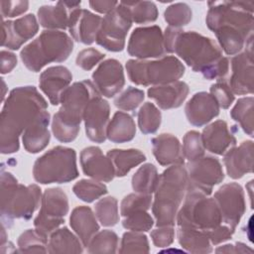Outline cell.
Here are the masks:
<instances>
[{"instance_id":"6da1fadb","label":"cell","mask_w":254,"mask_h":254,"mask_svg":"<svg viewBox=\"0 0 254 254\" xmlns=\"http://www.w3.org/2000/svg\"><path fill=\"white\" fill-rule=\"evenodd\" d=\"M164 46L167 53H175L206 79L222 80L228 73V59L222 56L220 47L208 37L169 26L164 33Z\"/></svg>"},{"instance_id":"7a4b0ae2","label":"cell","mask_w":254,"mask_h":254,"mask_svg":"<svg viewBox=\"0 0 254 254\" xmlns=\"http://www.w3.org/2000/svg\"><path fill=\"white\" fill-rule=\"evenodd\" d=\"M206 25L227 55L238 54L253 37V8L249 1L208 2Z\"/></svg>"},{"instance_id":"3957f363","label":"cell","mask_w":254,"mask_h":254,"mask_svg":"<svg viewBox=\"0 0 254 254\" xmlns=\"http://www.w3.org/2000/svg\"><path fill=\"white\" fill-rule=\"evenodd\" d=\"M47 107L46 99L35 86H20L11 90L0 116L2 154H12L19 150L20 135Z\"/></svg>"},{"instance_id":"277c9868","label":"cell","mask_w":254,"mask_h":254,"mask_svg":"<svg viewBox=\"0 0 254 254\" xmlns=\"http://www.w3.org/2000/svg\"><path fill=\"white\" fill-rule=\"evenodd\" d=\"M100 95L90 80L74 82L62 93L60 110L54 115L52 131L57 140L64 143L73 141L83 119L84 110L89 101Z\"/></svg>"},{"instance_id":"5b68a950","label":"cell","mask_w":254,"mask_h":254,"mask_svg":"<svg viewBox=\"0 0 254 254\" xmlns=\"http://www.w3.org/2000/svg\"><path fill=\"white\" fill-rule=\"evenodd\" d=\"M188 187V172L182 164L172 165L159 176L152 205L157 226H173L175 224Z\"/></svg>"},{"instance_id":"8992f818","label":"cell","mask_w":254,"mask_h":254,"mask_svg":"<svg viewBox=\"0 0 254 254\" xmlns=\"http://www.w3.org/2000/svg\"><path fill=\"white\" fill-rule=\"evenodd\" d=\"M41 201V189L37 185H20L11 173L2 172L1 219L3 225H12L15 218L30 219Z\"/></svg>"},{"instance_id":"52a82bcc","label":"cell","mask_w":254,"mask_h":254,"mask_svg":"<svg viewBox=\"0 0 254 254\" xmlns=\"http://www.w3.org/2000/svg\"><path fill=\"white\" fill-rule=\"evenodd\" d=\"M73 49L71 38L62 31L47 30L23 48L20 58L31 71H40L50 63L65 61Z\"/></svg>"},{"instance_id":"ba28073f","label":"cell","mask_w":254,"mask_h":254,"mask_svg":"<svg viewBox=\"0 0 254 254\" xmlns=\"http://www.w3.org/2000/svg\"><path fill=\"white\" fill-rule=\"evenodd\" d=\"M178 226L208 232L222 222L221 213L213 197L201 190L188 187L183 206L178 211Z\"/></svg>"},{"instance_id":"9c48e42d","label":"cell","mask_w":254,"mask_h":254,"mask_svg":"<svg viewBox=\"0 0 254 254\" xmlns=\"http://www.w3.org/2000/svg\"><path fill=\"white\" fill-rule=\"evenodd\" d=\"M129 79L137 85H162L177 81L185 73V65L176 57L156 61L129 60L126 63Z\"/></svg>"},{"instance_id":"30bf717a","label":"cell","mask_w":254,"mask_h":254,"mask_svg":"<svg viewBox=\"0 0 254 254\" xmlns=\"http://www.w3.org/2000/svg\"><path fill=\"white\" fill-rule=\"evenodd\" d=\"M34 179L40 184L68 183L78 177L76 153L73 149L57 146L38 158L33 168Z\"/></svg>"},{"instance_id":"8fae6325","label":"cell","mask_w":254,"mask_h":254,"mask_svg":"<svg viewBox=\"0 0 254 254\" xmlns=\"http://www.w3.org/2000/svg\"><path fill=\"white\" fill-rule=\"evenodd\" d=\"M68 212V200L65 192L60 188L45 190L42 196L41 209L34 220L35 229L47 240L50 235L64 222Z\"/></svg>"},{"instance_id":"7c38bea8","label":"cell","mask_w":254,"mask_h":254,"mask_svg":"<svg viewBox=\"0 0 254 254\" xmlns=\"http://www.w3.org/2000/svg\"><path fill=\"white\" fill-rule=\"evenodd\" d=\"M132 23L127 8L119 2L113 11L102 18L95 42L110 52H121Z\"/></svg>"},{"instance_id":"4fadbf2b","label":"cell","mask_w":254,"mask_h":254,"mask_svg":"<svg viewBox=\"0 0 254 254\" xmlns=\"http://www.w3.org/2000/svg\"><path fill=\"white\" fill-rule=\"evenodd\" d=\"M189 186L195 188L206 194L212 192V188L224 179L223 170L217 158L202 156L187 165Z\"/></svg>"},{"instance_id":"5bb4252c","label":"cell","mask_w":254,"mask_h":254,"mask_svg":"<svg viewBox=\"0 0 254 254\" xmlns=\"http://www.w3.org/2000/svg\"><path fill=\"white\" fill-rule=\"evenodd\" d=\"M127 51L138 60L162 58L166 51L161 28L156 25L136 28L130 36Z\"/></svg>"},{"instance_id":"9a60e30c","label":"cell","mask_w":254,"mask_h":254,"mask_svg":"<svg viewBox=\"0 0 254 254\" xmlns=\"http://www.w3.org/2000/svg\"><path fill=\"white\" fill-rule=\"evenodd\" d=\"M213 198L220 210L222 221L235 229L246 208L242 187L236 183L223 185L214 193Z\"/></svg>"},{"instance_id":"2e32d148","label":"cell","mask_w":254,"mask_h":254,"mask_svg":"<svg viewBox=\"0 0 254 254\" xmlns=\"http://www.w3.org/2000/svg\"><path fill=\"white\" fill-rule=\"evenodd\" d=\"M246 50L231 60V76L229 87L235 94H248L253 92V37L245 45Z\"/></svg>"},{"instance_id":"e0dca14e","label":"cell","mask_w":254,"mask_h":254,"mask_svg":"<svg viewBox=\"0 0 254 254\" xmlns=\"http://www.w3.org/2000/svg\"><path fill=\"white\" fill-rule=\"evenodd\" d=\"M109 113V104L100 95L89 101L83 113V120L86 136L90 141L103 143L106 140Z\"/></svg>"},{"instance_id":"ac0fdd59","label":"cell","mask_w":254,"mask_h":254,"mask_svg":"<svg viewBox=\"0 0 254 254\" xmlns=\"http://www.w3.org/2000/svg\"><path fill=\"white\" fill-rule=\"evenodd\" d=\"M92 80L100 95L113 97L125 84L123 67L117 60H106L92 73Z\"/></svg>"},{"instance_id":"d6986e66","label":"cell","mask_w":254,"mask_h":254,"mask_svg":"<svg viewBox=\"0 0 254 254\" xmlns=\"http://www.w3.org/2000/svg\"><path fill=\"white\" fill-rule=\"evenodd\" d=\"M39 30V24L34 14H28L15 21L2 22V47L18 50Z\"/></svg>"},{"instance_id":"ffe728a7","label":"cell","mask_w":254,"mask_h":254,"mask_svg":"<svg viewBox=\"0 0 254 254\" xmlns=\"http://www.w3.org/2000/svg\"><path fill=\"white\" fill-rule=\"evenodd\" d=\"M80 165L84 175L99 181L108 183L115 177V170L111 160L104 156L101 149L90 146L80 153Z\"/></svg>"},{"instance_id":"44dd1931","label":"cell","mask_w":254,"mask_h":254,"mask_svg":"<svg viewBox=\"0 0 254 254\" xmlns=\"http://www.w3.org/2000/svg\"><path fill=\"white\" fill-rule=\"evenodd\" d=\"M101 20L98 15L86 9L76 8L70 12L68 30L71 37L82 44H92L100 29Z\"/></svg>"},{"instance_id":"7402d4cb","label":"cell","mask_w":254,"mask_h":254,"mask_svg":"<svg viewBox=\"0 0 254 254\" xmlns=\"http://www.w3.org/2000/svg\"><path fill=\"white\" fill-rule=\"evenodd\" d=\"M185 111L188 121L193 126L200 127L219 114V105L210 93L201 91L188 101Z\"/></svg>"},{"instance_id":"603a6c76","label":"cell","mask_w":254,"mask_h":254,"mask_svg":"<svg viewBox=\"0 0 254 254\" xmlns=\"http://www.w3.org/2000/svg\"><path fill=\"white\" fill-rule=\"evenodd\" d=\"M72 79V75L68 68L63 65L48 67L43 71L39 78L41 90L48 96L53 105H58L61 100L62 93L68 87Z\"/></svg>"},{"instance_id":"cb8c5ba5","label":"cell","mask_w":254,"mask_h":254,"mask_svg":"<svg viewBox=\"0 0 254 254\" xmlns=\"http://www.w3.org/2000/svg\"><path fill=\"white\" fill-rule=\"evenodd\" d=\"M227 175L232 179H240L253 172V142L244 141L238 147L230 148L223 158Z\"/></svg>"},{"instance_id":"d4e9b609","label":"cell","mask_w":254,"mask_h":254,"mask_svg":"<svg viewBox=\"0 0 254 254\" xmlns=\"http://www.w3.org/2000/svg\"><path fill=\"white\" fill-rule=\"evenodd\" d=\"M200 136L204 149L217 155H224L236 145L234 135L223 120H217L206 126Z\"/></svg>"},{"instance_id":"484cf974","label":"cell","mask_w":254,"mask_h":254,"mask_svg":"<svg viewBox=\"0 0 254 254\" xmlns=\"http://www.w3.org/2000/svg\"><path fill=\"white\" fill-rule=\"evenodd\" d=\"M80 2L59 1L56 5H44L38 10V18L42 27L64 30L68 27L70 12L79 8Z\"/></svg>"},{"instance_id":"4316f807","label":"cell","mask_w":254,"mask_h":254,"mask_svg":"<svg viewBox=\"0 0 254 254\" xmlns=\"http://www.w3.org/2000/svg\"><path fill=\"white\" fill-rule=\"evenodd\" d=\"M148 96L154 99L162 109L180 107L189 94V85L177 80L172 83L155 85L148 89Z\"/></svg>"},{"instance_id":"83f0119b","label":"cell","mask_w":254,"mask_h":254,"mask_svg":"<svg viewBox=\"0 0 254 254\" xmlns=\"http://www.w3.org/2000/svg\"><path fill=\"white\" fill-rule=\"evenodd\" d=\"M49 123L50 113L47 110H44L26 128L23 133L22 141L27 152L35 154L47 147L51 137L48 129Z\"/></svg>"},{"instance_id":"f1b7e54d","label":"cell","mask_w":254,"mask_h":254,"mask_svg":"<svg viewBox=\"0 0 254 254\" xmlns=\"http://www.w3.org/2000/svg\"><path fill=\"white\" fill-rule=\"evenodd\" d=\"M153 154L162 166L184 165L182 145L177 137L172 134H161L152 139Z\"/></svg>"},{"instance_id":"f546056e","label":"cell","mask_w":254,"mask_h":254,"mask_svg":"<svg viewBox=\"0 0 254 254\" xmlns=\"http://www.w3.org/2000/svg\"><path fill=\"white\" fill-rule=\"evenodd\" d=\"M69 223L84 247H88L90 240L99 230L94 213L90 207L84 205L77 206L72 210Z\"/></svg>"},{"instance_id":"4dcf8cb0","label":"cell","mask_w":254,"mask_h":254,"mask_svg":"<svg viewBox=\"0 0 254 254\" xmlns=\"http://www.w3.org/2000/svg\"><path fill=\"white\" fill-rule=\"evenodd\" d=\"M135 134L136 126L132 116L123 111H117L113 115L106 130V137L113 143L131 141Z\"/></svg>"},{"instance_id":"1f68e13d","label":"cell","mask_w":254,"mask_h":254,"mask_svg":"<svg viewBox=\"0 0 254 254\" xmlns=\"http://www.w3.org/2000/svg\"><path fill=\"white\" fill-rule=\"evenodd\" d=\"M82 251L81 241L67 227L55 230L49 237L48 252L50 253H81Z\"/></svg>"},{"instance_id":"d6a6232c","label":"cell","mask_w":254,"mask_h":254,"mask_svg":"<svg viewBox=\"0 0 254 254\" xmlns=\"http://www.w3.org/2000/svg\"><path fill=\"white\" fill-rule=\"evenodd\" d=\"M178 240L180 245L190 253H209L212 251L207 233L198 229L179 226Z\"/></svg>"},{"instance_id":"836d02e7","label":"cell","mask_w":254,"mask_h":254,"mask_svg":"<svg viewBox=\"0 0 254 254\" xmlns=\"http://www.w3.org/2000/svg\"><path fill=\"white\" fill-rule=\"evenodd\" d=\"M106 156L111 160L114 166L116 177L126 176L131 169L146 160V156L140 150L136 149H113L108 151Z\"/></svg>"},{"instance_id":"e575fe53","label":"cell","mask_w":254,"mask_h":254,"mask_svg":"<svg viewBox=\"0 0 254 254\" xmlns=\"http://www.w3.org/2000/svg\"><path fill=\"white\" fill-rule=\"evenodd\" d=\"M159 175L153 164H145L140 167L132 178V188L135 192L152 194L157 187Z\"/></svg>"},{"instance_id":"d590c367","label":"cell","mask_w":254,"mask_h":254,"mask_svg":"<svg viewBox=\"0 0 254 254\" xmlns=\"http://www.w3.org/2000/svg\"><path fill=\"white\" fill-rule=\"evenodd\" d=\"M127 8L132 22L137 24L151 23L158 18V9L154 2L151 1H121Z\"/></svg>"},{"instance_id":"8d00e7d4","label":"cell","mask_w":254,"mask_h":254,"mask_svg":"<svg viewBox=\"0 0 254 254\" xmlns=\"http://www.w3.org/2000/svg\"><path fill=\"white\" fill-rule=\"evenodd\" d=\"M253 103L254 99L252 96L240 98L230 111L231 117L251 137L253 136Z\"/></svg>"},{"instance_id":"74e56055","label":"cell","mask_w":254,"mask_h":254,"mask_svg":"<svg viewBox=\"0 0 254 254\" xmlns=\"http://www.w3.org/2000/svg\"><path fill=\"white\" fill-rule=\"evenodd\" d=\"M161 112L154 103H144L138 112V125L144 134L155 133L161 125Z\"/></svg>"},{"instance_id":"f35d334b","label":"cell","mask_w":254,"mask_h":254,"mask_svg":"<svg viewBox=\"0 0 254 254\" xmlns=\"http://www.w3.org/2000/svg\"><path fill=\"white\" fill-rule=\"evenodd\" d=\"M95 216L103 226H114L119 220L117 199L106 196L99 199L95 205Z\"/></svg>"},{"instance_id":"ab89813d","label":"cell","mask_w":254,"mask_h":254,"mask_svg":"<svg viewBox=\"0 0 254 254\" xmlns=\"http://www.w3.org/2000/svg\"><path fill=\"white\" fill-rule=\"evenodd\" d=\"M72 190L78 198L85 202H92L107 193L106 186L95 180H80L73 186Z\"/></svg>"},{"instance_id":"60d3db41","label":"cell","mask_w":254,"mask_h":254,"mask_svg":"<svg viewBox=\"0 0 254 254\" xmlns=\"http://www.w3.org/2000/svg\"><path fill=\"white\" fill-rule=\"evenodd\" d=\"M48 240L36 229H28L18 238L19 252L21 253H45L48 252Z\"/></svg>"},{"instance_id":"b9f144b4","label":"cell","mask_w":254,"mask_h":254,"mask_svg":"<svg viewBox=\"0 0 254 254\" xmlns=\"http://www.w3.org/2000/svg\"><path fill=\"white\" fill-rule=\"evenodd\" d=\"M118 246V236L114 231L97 232L88 244L89 253H115Z\"/></svg>"},{"instance_id":"7bdbcfd3","label":"cell","mask_w":254,"mask_h":254,"mask_svg":"<svg viewBox=\"0 0 254 254\" xmlns=\"http://www.w3.org/2000/svg\"><path fill=\"white\" fill-rule=\"evenodd\" d=\"M191 9L186 3H174L170 5L164 13L165 21L170 27L181 28L188 25L191 20Z\"/></svg>"},{"instance_id":"ee69618b","label":"cell","mask_w":254,"mask_h":254,"mask_svg":"<svg viewBox=\"0 0 254 254\" xmlns=\"http://www.w3.org/2000/svg\"><path fill=\"white\" fill-rule=\"evenodd\" d=\"M150 251L147 236L138 231L125 232L122 236L120 253H148Z\"/></svg>"},{"instance_id":"f6af8a7d","label":"cell","mask_w":254,"mask_h":254,"mask_svg":"<svg viewBox=\"0 0 254 254\" xmlns=\"http://www.w3.org/2000/svg\"><path fill=\"white\" fill-rule=\"evenodd\" d=\"M152 194L144 193H130L126 195L121 201L120 213L123 217L126 215L138 211V210H148L151 207Z\"/></svg>"},{"instance_id":"bcb514c9","label":"cell","mask_w":254,"mask_h":254,"mask_svg":"<svg viewBox=\"0 0 254 254\" xmlns=\"http://www.w3.org/2000/svg\"><path fill=\"white\" fill-rule=\"evenodd\" d=\"M182 149L184 157L188 159L189 162L202 157L204 155V147L200 134L194 130L187 132L184 136Z\"/></svg>"},{"instance_id":"7dc6e473","label":"cell","mask_w":254,"mask_h":254,"mask_svg":"<svg viewBox=\"0 0 254 254\" xmlns=\"http://www.w3.org/2000/svg\"><path fill=\"white\" fill-rule=\"evenodd\" d=\"M144 97L145 94L143 90L129 86L114 99V105L121 110L132 111L140 105Z\"/></svg>"},{"instance_id":"c3c4849f","label":"cell","mask_w":254,"mask_h":254,"mask_svg":"<svg viewBox=\"0 0 254 254\" xmlns=\"http://www.w3.org/2000/svg\"><path fill=\"white\" fill-rule=\"evenodd\" d=\"M154 224L152 216L147 210H138L126 215L122 221L124 228L132 231H148Z\"/></svg>"},{"instance_id":"681fc988","label":"cell","mask_w":254,"mask_h":254,"mask_svg":"<svg viewBox=\"0 0 254 254\" xmlns=\"http://www.w3.org/2000/svg\"><path fill=\"white\" fill-rule=\"evenodd\" d=\"M210 94L215 98L219 107L223 109H227L234 101V93L229 85L222 80H218L210 86Z\"/></svg>"},{"instance_id":"f907efd6","label":"cell","mask_w":254,"mask_h":254,"mask_svg":"<svg viewBox=\"0 0 254 254\" xmlns=\"http://www.w3.org/2000/svg\"><path fill=\"white\" fill-rule=\"evenodd\" d=\"M104 57L105 55L99 52L98 50L93 48H88L78 53L75 63H76V65L82 68L83 70H90L99 62H101L104 59Z\"/></svg>"},{"instance_id":"816d5d0a","label":"cell","mask_w":254,"mask_h":254,"mask_svg":"<svg viewBox=\"0 0 254 254\" xmlns=\"http://www.w3.org/2000/svg\"><path fill=\"white\" fill-rule=\"evenodd\" d=\"M151 232V238L155 246L168 247L170 246L175 237V230L172 226H158Z\"/></svg>"},{"instance_id":"f5cc1de1","label":"cell","mask_w":254,"mask_h":254,"mask_svg":"<svg viewBox=\"0 0 254 254\" xmlns=\"http://www.w3.org/2000/svg\"><path fill=\"white\" fill-rule=\"evenodd\" d=\"M1 14L2 18L16 17L28 10V1H1Z\"/></svg>"},{"instance_id":"db71d44e","label":"cell","mask_w":254,"mask_h":254,"mask_svg":"<svg viewBox=\"0 0 254 254\" xmlns=\"http://www.w3.org/2000/svg\"><path fill=\"white\" fill-rule=\"evenodd\" d=\"M234 232V229L229 227L228 225H221L219 224L215 228L211 229L207 232L208 238L210 240V243L213 245H217L223 241H226L231 238L232 234Z\"/></svg>"},{"instance_id":"11a10c76","label":"cell","mask_w":254,"mask_h":254,"mask_svg":"<svg viewBox=\"0 0 254 254\" xmlns=\"http://www.w3.org/2000/svg\"><path fill=\"white\" fill-rule=\"evenodd\" d=\"M0 58H1V73L2 74H5V73H8L10 72L17 64V58L16 56L9 52V51H1V55H0Z\"/></svg>"},{"instance_id":"9f6ffc18","label":"cell","mask_w":254,"mask_h":254,"mask_svg":"<svg viewBox=\"0 0 254 254\" xmlns=\"http://www.w3.org/2000/svg\"><path fill=\"white\" fill-rule=\"evenodd\" d=\"M89 5L93 10H95L98 13L108 14L117 7L118 2L117 1H105V0H103V1L93 0V1H89Z\"/></svg>"},{"instance_id":"6f0895ef","label":"cell","mask_w":254,"mask_h":254,"mask_svg":"<svg viewBox=\"0 0 254 254\" xmlns=\"http://www.w3.org/2000/svg\"><path fill=\"white\" fill-rule=\"evenodd\" d=\"M215 252L219 253V252H224V253H246L252 252V249L247 247V245L241 243V242H237L235 245H231V244H226L223 246L218 247Z\"/></svg>"},{"instance_id":"680465c9","label":"cell","mask_w":254,"mask_h":254,"mask_svg":"<svg viewBox=\"0 0 254 254\" xmlns=\"http://www.w3.org/2000/svg\"><path fill=\"white\" fill-rule=\"evenodd\" d=\"M2 84H3V93H2V98H4V95H5V82H4V80H3V78H2Z\"/></svg>"}]
</instances>
